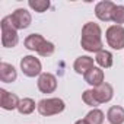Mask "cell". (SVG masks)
<instances>
[{
  "label": "cell",
  "mask_w": 124,
  "mask_h": 124,
  "mask_svg": "<svg viewBox=\"0 0 124 124\" xmlns=\"http://www.w3.org/2000/svg\"><path fill=\"white\" fill-rule=\"evenodd\" d=\"M80 45L88 53H99L104 50L102 42V29L95 22H86L82 28Z\"/></svg>",
  "instance_id": "cell-1"
},
{
  "label": "cell",
  "mask_w": 124,
  "mask_h": 124,
  "mask_svg": "<svg viewBox=\"0 0 124 124\" xmlns=\"http://www.w3.org/2000/svg\"><path fill=\"white\" fill-rule=\"evenodd\" d=\"M0 28H2V45L5 48H13L19 42V35L18 29L12 25L10 18L5 16L0 22Z\"/></svg>",
  "instance_id": "cell-2"
},
{
  "label": "cell",
  "mask_w": 124,
  "mask_h": 124,
  "mask_svg": "<svg viewBox=\"0 0 124 124\" xmlns=\"http://www.w3.org/2000/svg\"><path fill=\"white\" fill-rule=\"evenodd\" d=\"M64 108H66V104L61 98H45L38 102L37 111L42 117H51V115H57L60 112H63Z\"/></svg>",
  "instance_id": "cell-3"
},
{
  "label": "cell",
  "mask_w": 124,
  "mask_h": 124,
  "mask_svg": "<svg viewBox=\"0 0 124 124\" xmlns=\"http://www.w3.org/2000/svg\"><path fill=\"white\" fill-rule=\"evenodd\" d=\"M21 70L26 78H35L42 73V64L35 55H23L21 58Z\"/></svg>",
  "instance_id": "cell-4"
},
{
  "label": "cell",
  "mask_w": 124,
  "mask_h": 124,
  "mask_svg": "<svg viewBox=\"0 0 124 124\" xmlns=\"http://www.w3.org/2000/svg\"><path fill=\"white\" fill-rule=\"evenodd\" d=\"M107 44L112 50H123L124 48V28L120 25H111L105 31Z\"/></svg>",
  "instance_id": "cell-5"
},
{
  "label": "cell",
  "mask_w": 124,
  "mask_h": 124,
  "mask_svg": "<svg viewBox=\"0 0 124 124\" xmlns=\"http://www.w3.org/2000/svg\"><path fill=\"white\" fill-rule=\"evenodd\" d=\"M9 18H10L12 25H13L18 31L29 28L31 22H32L31 12H28V10H26V9H23V8H19V9L13 10V12H12V15H9Z\"/></svg>",
  "instance_id": "cell-6"
},
{
  "label": "cell",
  "mask_w": 124,
  "mask_h": 124,
  "mask_svg": "<svg viewBox=\"0 0 124 124\" xmlns=\"http://www.w3.org/2000/svg\"><path fill=\"white\" fill-rule=\"evenodd\" d=\"M115 6L117 5L114 2H111V0L98 2L95 5V16L102 22H109V21H112V13H114Z\"/></svg>",
  "instance_id": "cell-7"
},
{
  "label": "cell",
  "mask_w": 124,
  "mask_h": 124,
  "mask_svg": "<svg viewBox=\"0 0 124 124\" xmlns=\"http://www.w3.org/2000/svg\"><path fill=\"white\" fill-rule=\"evenodd\" d=\"M37 86L39 89V92L42 93H53L57 89V78L53 73H41L38 76V82Z\"/></svg>",
  "instance_id": "cell-8"
},
{
  "label": "cell",
  "mask_w": 124,
  "mask_h": 124,
  "mask_svg": "<svg viewBox=\"0 0 124 124\" xmlns=\"http://www.w3.org/2000/svg\"><path fill=\"white\" fill-rule=\"evenodd\" d=\"M21 99L18 98L16 93L13 92H9L6 89H0V107L6 111H13V109H18V105H19Z\"/></svg>",
  "instance_id": "cell-9"
},
{
  "label": "cell",
  "mask_w": 124,
  "mask_h": 124,
  "mask_svg": "<svg viewBox=\"0 0 124 124\" xmlns=\"http://www.w3.org/2000/svg\"><path fill=\"white\" fill-rule=\"evenodd\" d=\"M92 89H93V95H95L96 101L99 102V105L109 102L114 96V88L108 82H104L102 85H99L96 88H92Z\"/></svg>",
  "instance_id": "cell-10"
},
{
  "label": "cell",
  "mask_w": 124,
  "mask_h": 124,
  "mask_svg": "<svg viewBox=\"0 0 124 124\" xmlns=\"http://www.w3.org/2000/svg\"><path fill=\"white\" fill-rule=\"evenodd\" d=\"M93 58L89 57V55H80L75 60V63H73V69L78 75H86L91 69H93Z\"/></svg>",
  "instance_id": "cell-11"
},
{
  "label": "cell",
  "mask_w": 124,
  "mask_h": 124,
  "mask_svg": "<svg viewBox=\"0 0 124 124\" xmlns=\"http://www.w3.org/2000/svg\"><path fill=\"white\" fill-rule=\"evenodd\" d=\"M16 79H18L16 69L12 64L2 61V63H0V80L3 83H13Z\"/></svg>",
  "instance_id": "cell-12"
},
{
  "label": "cell",
  "mask_w": 124,
  "mask_h": 124,
  "mask_svg": "<svg viewBox=\"0 0 124 124\" xmlns=\"http://www.w3.org/2000/svg\"><path fill=\"white\" fill-rule=\"evenodd\" d=\"M83 79H85V82H86L88 85L96 88V86H99V85L104 83L105 75H104V70H102L101 67H93V69H91V70L83 76Z\"/></svg>",
  "instance_id": "cell-13"
},
{
  "label": "cell",
  "mask_w": 124,
  "mask_h": 124,
  "mask_svg": "<svg viewBox=\"0 0 124 124\" xmlns=\"http://www.w3.org/2000/svg\"><path fill=\"white\" fill-rule=\"evenodd\" d=\"M107 120L109 124H124V108L120 105H112L107 111Z\"/></svg>",
  "instance_id": "cell-14"
},
{
  "label": "cell",
  "mask_w": 124,
  "mask_h": 124,
  "mask_svg": "<svg viewBox=\"0 0 124 124\" xmlns=\"http://www.w3.org/2000/svg\"><path fill=\"white\" fill-rule=\"evenodd\" d=\"M95 61L101 69H109L112 66V63H114V55L108 50H101L99 53H96Z\"/></svg>",
  "instance_id": "cell-15"
},
{
  "label": "cell",
  "mask_w": 124,
  "mask_h": 124,
  "mask_svg": "<svg viewBox=\"0 0 124 124\" xmlns=\"http://www.w3.org/2000/svg\"><path fill=\"white\" fill-rule=\"evenodd\" d=\"M45 41H47V39H45L41 34H31V35H28V37L25 38L23 44H25V48H28L29 51H35V53H37Z\"/></svg>",
  "instance_id": "cell-16"
},
{
  "label": "cell",
  "mask_w": 124,
  "mask_h": 124,
  "mask_svg": "<svg viewBox=\"0 0 124 124\" xmlns=\"http://www.w3.org/2000/svg\"><path fill=\"white\" fill-rule=\"evenodd\" d=\"M37 107H38V104H35V101L32 98H23V99H21V102L18 105V111L22 115H29L35 111Z\"/></svg>",
  "instance_id": "cell-17"
},
{
  "label": "cell",
  "mask_w": 124,
  "mask_h": 124,
  "mask_svg": "<svg viewBox=\"0 0 124 124\" xmlns=\"http://www.w3.org/2000/svg\"><path fill=\"white\" fill-rule=\"evenodd\" d=\"M85 120L88 121V124H102L104 120H105V115H104V112L99 108H92L86 114Z\"/></svg>",
  "instance_id": "cell-18"
},
{
  "label": "cell",
  "mask_w": 124,
  "mask_h": 124,
  "mask_svg": "<svg viewBox=\"0 0 124 124\" xmlns=\"http://www.w3.org/2000/svg\"><path fill=\"white\" fill-rule=\"evenodd\" d=\"M28 6L37 13H44L50 9V0H29Z\"/></svg>",
  "instance_id": "cell-19"
},
{
  "label": "cell",
  "mask_w": 124,
  "mask_h": 124,
  "mask_svg": "<svg viewBox=\"0 0 124 124\" xmlns=\"http://www.w3.org/2000/svg\"><path fill=\"white\" fill-rule=\"evenodd\" d=\"M82 101H83L86 105L92 107V108H96V107L99 105V102L96 101V98H95V95H93V89H86V91H83V93H82Z\"/></svg>",
  "instance_id": "cell-20"
},
{
  "label": "cell",
  "mask_w": 124,
  "mask_h": 124,
  "mask_svg": "<svg viewBox=\"0 0 124 124\" xmlns=\"http://www.w3.org/2000/svg\"><path fill=\"white\" fill-rule=\"evenodd\" d=\"M54 51H55V45H54L51 41H45L37 53H38L41 57H50V55L54 54Z\"/></svg>",
  "instance_id": "cell-21"
},
{
  "label": "cell",
  "mask_w": 124,
  "mask_h": 124,
  "mask_svg": "<svg viewBox=\"0 0 124 124\" xmlns=\"http://www.w3.org/2000/svg\"><path fill=\"white\" fill-rule=\"evenodd\" d=\"M112 22H114L115 25L123 26V23H124V6H123V5L115 6L114 13H112Z\"/></svg>",
  "instance_id": "cell-22"
},
{
  "label": "cell",
  "mask_w": 124,
  "mask_h": 124,
  "mask_svg": "<svg viewBox=\"0 0 124 124\" xmlns=\"http://www.w3.org/2000/svg\"><path fill=\"white\" fill-rule=\"evenodd\" d=\"M75 124H88V121H86V120L83 118V120H78V121H76Z\"/></svg>",
  "instance_id": "cell-23"
}]
</instances>
